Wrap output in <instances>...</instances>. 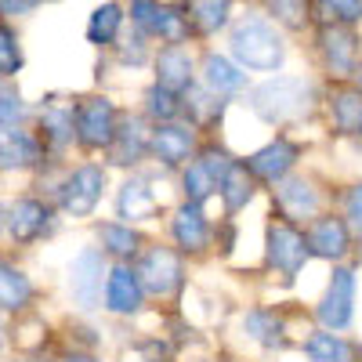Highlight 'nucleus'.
<instances>
[{
    "label": "nucleus",
    "mask_w": 362,
    "mask_h": 362,
    "mask_svg": "<svg viewBox=\"0 0 362 362\" xmlns=\"http://www.w3.org/2000/svg\"><path fill=\"white\" fill-rule=\"evenodd\" d=\"M203 80H206L210 90H218V95H232V90L243 87V73H239L228 58H221V54H206Z\"/></svg>",
    "instance_id": "21"
},
{
    "label": "nucleus",
    "mask_w": 362,
    "mask_h": 362,
    "mask_svg": "<svg viewBox=\"0 0 362 362\" xmlns=\"http://www.w3.org/2000/svg\"><path fill=\"white\" fill-rule=\"evenodd\" d=\"M0 156H4V170H11V167H29V163L40 156L37 138H29L25 131H8V134H4V145H0Z\"/></svg>",
    "instance_id": "24"
},
{
    "label": "nucleus",
    "mask_w": 362,
    "mask_h": 362,
    "mask_svg": "<svg viewBox=\"0 0 362 362\" xmlns=\"http://www.w3.org/2000/svg\"><path fill=\"white\" fill-rule=\"evenodd\" d=\"M308 250L315 257H344L348 254V225L341 218H319L312 228H308Z\"/></svg>",
    "instance_id": "13"
},
{
    "label": "nucleus",
    "mask_w": 362,
    "mask_h": 362,
    "mask_svg": "<svg viewBox=\"0 0 362 362\" xmlns=\"http://www.w3.org/2000/svg\"><path fill=\"white\" fill-rule=\"evenodd\" d=\"M315 315L326 329H344L351 322V315H355V272L351 268H334L326 297L319 300Z\"/></svg>",
    "instance_id": "4"
},
{
    "label": "nucleus",
    "mask_w": 362,
    "mask_h": 362,
    "mask_svg": "<svg viewBox=\"0 0 362 362\" xmlns=\"http://www.w3.org/2000/svg\"><path fill=\"white\" fill-rule=\"evenodd\" d=\"M18 119H22V102H18L15 90H4V95H0V124H4V134L18 131Z\"/></svg>",
    "instance_id": "35"
},
{
    "label": "nucleus",
    "mask_w": 362,
    "mask_h": 362,
    "mask_svg": "<svg viewBox=\"0 0 362 362\" xmlns=\"http://www.w3.org/2000/svg\"><path fill=\"white\" fill-rule=\"evenodd\" d=\"M102 189H105V170L102 167H80L66 177L62 185V210L73 218H87L90 210L98 206L102 199Z\"/></svg>",
    "instance_id": "6"
},
{
    "label": "nucleus",
    "mask_w": 362,
    "mask_h": 362,
    "mask_svg": "<svg viewBox=\"0 0 362 362\" xmlns=\"http://www.w3.org/2000/svg\"><path fill=\"white\" fill-rule=\"evenodd\" d=\"M156 83L174 90V95L185 90L192 83V58H189V51H181L177 44L163 47L160 58H156Z\"/></svg>",
    "instance_id": "17"
},
{
    "label": "nucleus",
    "mask_w": 362,
    "mask_h": 362,
    "mask_svg": "<svg viewBox=\"0 0 362 362\" xmlns=\"http://www.w3.org/2000/svg\"><path fill=\"white\" fill-rule=\"evenodd\" d=\"M196 145V134L181 124H163L153 131V145H148V153H153L163 167H177L181 160H189Z\"/></svg>",
    "instance_id": "10"
},
{
    "label": "nucleus",
    "mask_w": 362,
    "mask_h": 362,
    "mask_svg": "<svg viewBox=\"0 0 362 362\" xmlns=\"http://www.w3.org/2000/svg\"><path fill=\"white\" fill-rule=\"evenodd\" d=\"M322 51H326V62L337 76L355 73V33L351 29H326L322 33Z\"/></svg>",
    "instance_id": "19"
},
{
    "label": "nucleus",
    "mask_w": 362,
    "mask_h": 362,
    "mask_svg": "<svg viewBox=\"0 0 362 362\" xmlns=\"http://www.w3.org/2000/svg\"><path fill=\"white\" fill-rule=\"evenodd\" d=\"M305 355H308V362H351L355 358L351 348H348V341L337 337V334H329V329L312 334L305 341Z\"/></svg>",
    "instance_id": "20"
},
{
    "label": "nucleus",
    "mask_w": 362,
    "mask_h": 362,
    "mask_svg": "<svg viewBox=\"0 0 362 362\" xmlns=\"http://www.w3.org/2000/svg\"><path fill=\"white\" fill-rule=\"evenodd\" d=\"M119 22H124V11H119V4H102V8H95V15H90V22H87V40H90V44H112L116 33H119Z\"/></svg>",
    "instance_id": "25"
},
{
    "label": "nucleus",
    "mask_w": 362,
    "mask_h": 362,
    "mask_svg": "<svg viewBox=\"0 0 362 362\" xmlns=\"http://www.w3.org/2000/svg\"><path fill=\"white\" fill-rule=\"evenodd\" d=\"M243 329H247V334L254 337V341H261V344H279L283 341V322L276 319V315H272V312H250L247 319H243Z\"/></svg>",
    "instance_id": "29"
},
{
    "label": "nucleus",
    "mask_w": 362,
    "mask_h": 362,
    "mask_svg": "<svg viewBox=\"0 0 362 362\" xmlns=\"http://www.w3.org/2000/svg\"><path fill=\"white\" fill-rule=\"evenodd\" d=\"M334 124L344 134L362 131V98L358 95H337L334 98Z\"/></svg>",
    "instance_id": "31"
},
{
    "label": "nucleus",
    "mask_w": 362,
    "mask_h": 362,
    "mask_svg": "<svg viewBox=\"0 0 362 362\" xmlns=\"http://www.w3.org/2000/svg\"><path fill=\"white\" fill-rule=\"evenodd\" d=\"M145 109H148V116H156V119H170V116H177V95L174 90H167V87H148V95H145Z\"/></svg>",
    "instance_id": "33"
},
{
    "label": "nucleus",
    "mask_w": 362,
    "mask_h": 362,
    "mask_svg": "<svg viewBox=\"0 0 362 362\" xmlns=\"http://www.w3.org/2000/svg\"><path fill=\"white\" fill-rule=\"evenodd\" d=\"M98 239H102L105 254H112V257H134L138 243H141V235L131 225H116V221L98 225Z\"/></svg>",
    "instance_id": "23"
},
{
    "label": "nucleus",
    "mask_w": 362,
    "mask_h": 362,
    "mask_svg": "<svg viewBox=\"0 0 362 362\" xmlns=\"http://www.w3.org/2000/svg\"><path fill=\"white\" fill-rule=\"evenodd\" d=\"M18 69H22V54H18L15 33H11V29H4V33H0V73L15 76Z\"/></svg>",
    "instance_id": "34"
},
{
    "label": "nucleus",
    "mask_w": 362,
    "mask_h": 362,
    "mask_svg": "<svg viewBox=\"0 0 362 362\" xmlns=\"http://www.w3.org/2000/svg\"><path fill=\"white\" fill-rule=\"evenodd\" d=\"M276 199L286 218H312L319 210V196L305 177H283L276 189Z\"/></svg>",
    "instance_id": "16"
},
{
    "label": "nucleus",
    "mask_w": 362,
    "mask_h": 362,
    "mask_svg": "<svg viewBox=\"0 0 362 362\" xmlns=\"http://www.w3.org/2000/svg\"><path fill=\"white\" fill-rule=\"evenodd\" d=\"M170 232H174V239H177L181 250L199 254V250L206 247V239H210V228H206V218H203L199 203H185V206H181L177 214H174Z\"/></svg>",
    "instance_id": "14"
},
{
    "label": "nucleus",
    "mask_w": 362,
    "mask_h": 362,
    "mask_svg": "<svg viewBox=\"0 0 362 362\" xmlns=\"http://www.w3.org/2000/svg\"><path fill=\"white\" fill-rule=\"evenodd\" d=\"M247 163H250V170H254L257 177H264V181H283L286 170L297 163V145H290L286 138H279V141L257 148Z\"/></svg>",
    "instance_id": "12"
},
{
    "label": "nucleus",
    "mask_w": 362,
    "mask_h": 362,
    "mask_svg": "<svg viewBox=\"0 0 362 362\" xmlns=\"http://www.w3.org/2000/svg\"><path fill=\"white\" fill-rule=\"evenodd\" d=\"M308 254H312L308 239L300 235L297 228H290L283 221L268 228V264L276 272H283V276H297Z\"/></svg>",
    "instance_id": "8"
},
{
    "label": "nucleus",
    "mask_w": 362,
    "mask_h": 362,
    "mask_svg": "<svg viewBox=\"0 0 362 362\" xmlns=\"http://www.w3.org/2000/svg\"><path fill=\"white\" fill-rule=\"evenodd\" d=\"M181 185H185V196H189V203H203L214 189H221V181H218V174L210 170L203 160H196V163H189V170H185V177H181Z\"/></svg>",
    "instance_id": "28"
},
{
    "label": "nucleus",
    "mask_w": 362,
    "mask_h": 362,
    "mask_svg": "<svg viewBox=\"0 0 362 362\" xmlns=\"http://www.w3.org/2000/svg\"><path fill=\"white\" fill-rule=\"evenodd\" d=\"M102 276H105L102 250L87 247V250H80L73 257V264H69V293H73V300L83 312L98 308V300H102Z\"/></svg>",
    "instance_id": "3"
},
{
    "label": "nucleus",
    "mask_w": 362,
    "mask_h": 362,
    "mask_svg": "<svg viewBox=\"0 0 362 362\" xmlns=\"http://www.w3.org/2000/svg\"><path fill=\"white\" fill-rule=\"evenodd\" d=\"M221 199H225V210L228 214H235L239 206H247L250 203V196H254V189H250V177H247V167H232L228 174H225V181H221Z\"/></svg>",
    "instance_id": "27"
},
{
    "label": "nucleus",
    "mask_w": 362,
    "mask_h": 362,
    "mask_svg": "<svg viewBox=\"0 0 362 362\" xmlns=\"http://www.w3.org/2000/svg\"><path fill=\"white\" fill-rule=\"evenodd\" d=\"M141 276L138 268H127V264H116L109 276H105V308L116 312V315H131L141 308Z\"/></svg>",
    "instance_id": "9"
},
{
    "label": "nucleus",
    "mask_w": 362,
    "mask_h": 362,
    "mask_svg": "<svg viewBox=\"0 0 362 362\" xmlns=\"http://www.w3.org/2000/svg\"><path fill=\"white\" fill-rule=\"evenodd\" d=\"M40 127H44V134L51 138V145L54 148H62L69 138H73V109L69 105H47L44 112H40Z\"/></svg>",
    "instance_id": "26"
},
{
    "label": "nucleus",
    "mask_w": 362,
    "mask_h": 362,
    "mask_svg": "<svg viewBox=\"0 0 362 362\" xmlns=\"http://www.w3.org/2000/svg\"><path fill=\"white\" fill-rule=\"evenodd\" d=\"M29 297H33V283H29L18 268L4 264V272H0V305H4V312L25 308Z\"/></svg>",
    "instance_id": "22"
},
{
    "label": "nucleus",
    "mask_w": 362,
    "mask_h": 362,
    "mask_svg": "<svg viewBox=\"0 0 362 362\" xmlns=\"http://www.w3.org/2000/svg\"><path fill=\"white\" fill-rule=\"evenodd\" d=\"M192 22L203 33H214L228 22V0H196L192 4Z\"/></svg>",
    "instance_id": "30"
},
{
    "label": "nucleus",
    "mask_w": 362,
    "mask_h": 362,
    "mask_svg": "<svg viewBox=\"0 0 362 362\" xmlns=\"http://www.w3.org/2000/svg\"><path fill=\"white\" fill-rule=\"evenodd\" d=\"M348 218H351V225L362 232V185H355V189L348 192Z\"/></svg>",
    "instance_id": "39"
},
{
    "label": "nucleus",
    "mask_w": 362,
    "mask_h": 362,
    "mask_svg": "<svg viewBox=\"0 0 362 362\" xmlns=\"http://www.w3.org/2000/svg\"><path fill=\"white\" fill-rule=\"evenodd\" d=\"M326 4L334 8V15H341L344 22L362 18V0H326Z\"/></svg>",
    "instance_id": "38"
},
{
    "label": "nucleus",
    "mask_w": 362,
    "mask_h": 362,
    "mask_svg": "<svg viewBox=\"0 0 362 362\" xmlns=\"http://www.w3.org/2000/svg\"><path fill=\"white\" fill-rule=\"evenodd\" d=\"M116 210H119V218H127V221H148L156 214V196L141 177H127L124 185H119Z\"/></svg>",
    "instance_id": "15"
},
{
    "label": "nucleus",
    "mask_w": 362,
    "mask_h": 362,
    "mask_svg": "<svg viewBox=\"0 0 362 362\" xmlns=\"http://www.w3.org/2000/svg\"><path fill=\"white\" fill-rule=\"evenodd\" d=\"M153 33H160L167 44H181L189 37V18L181 15L177 8H160V15H156V29Z\"/></svg>",
    "instance_id": "32"
},
{
    "label": "nucleus",
    "mask_w": 362,
    "mask_h": 362,
    "mask_svg": "<svg viewBox=\"0 0 362 362\" xmlns=\"http://www.w3.org/2000/svg\"><path fill=\"white\" fill-rule=\"evenodd\" d=\"M232 54L247 69H279L283 62V40L264 18H243L232 29Z\"/></svg>",
    "instance_id": "2"
},
{
    "label": "nucleus",
    "mask_w": 362,
    "mask_h": 362,
    "mask_svg": "<svg viewBox=\"0 0 362 362\" xmlns=\"http://www.w3.org/2000/svg\"><path fill=\"white\" fill-rule=\"evenodd\" d=\"M119 58H124V62H141V58H145L141 40H134V47H124V54H119Z\"/></svg>",
    "instance_id": "41"
},
{
    "label": "nucleus",
    "mask_w": 362,
    "mask_h": 362,
    "mask_svg": "<svg viewBox=\"0 0 362 362\" xmlns=\"http://www.w3.org/2000/svg\"><path fill=\"white\" fill-rule=\"evenodd\" d=\"M131 15H134V22H138L141 29H148V33H153V29H156V15H160V4H153V0H134Z\"/></svg>",
    "instance_id": "37"
},
{
    "label": "nucleus",
    "mask_w": 362,
    "mask_h": 362,
    "mask_svg": "<svg viewBox=\"0 0 362 362\" xmlns=\"http://www.w3.org/2000/svg\"><path fill=\"white\" fill-rule=\"evenodd\" d=\"M138 276H141V286L156 297H170L177 286H181V261L174 250L167 247H153L145 250L141 264H138Z\"/></svg>",
    "instance_id": "7"
},
{
    "label": "nucleus",
    "mask_w": 362,
    "mask_h": 362,
    "mask_svg": "<svg viewBox=\"0 0 362 362\" xmlns=\"http://www.w3.org/2000/svg\"><path fill=\"white\" fill-rule=\"evenodd\" d=\"M0 8H4V15H25L33 8V0H0Z\"/></svg>",
    "instance_id": "40"
},
{
    "label": "nucleus",
    "mask_w": 362,
    "mask_h": 362,
    "mask_svg": "<svg viewBox=\"0 0 362 362\" xmlns=\"http://www.w3.org/2000/svg\"><path fill=\"white\" fill-rule=\"evenodd\" d=\"M148 145H153V134L145 131L141 119H127L124 127L116 131V141H112V163H138Z\"/></svg>",
    "instance_id": "18"
},
{
    "label": "nucleus",
    "mask_w": 362,
    "mask_h": 362,
    "mask_svg": "<svg viewBox=\"0 0 362 362\" xmlns=\"http://www.w3.org/2000/svg\"><path fill=\"white\" fill-rule=\"evenodd\" d=\"M250 105L261 119L268 124H283V119H293L300 112H308L312 105V83L305 76H276L264 80L261 87H254Z\"/></svg>",
    "instance_id": "1"
},
{
    "label": "nucleus",
    "mask_w": 362,
    "mask_h": 362,
    "mask_svg": "<svg viewBox=\"0 0 362 362\" xmlns=\"http://www.w3.org/2000/svg\"><path fill=\"white\" fill-rule=\"evenodd\" d=\"M116 109L109 98H87L76 109V138L87 148H109L116 141Z\"/></svg>",
    "instance_id": "5"
},
{
    "label": "nucleus",
    "mask_w": 362,
    "mask_h": 362,
    "mask_svg": "<svg viewBox=\"0 0 362 362\" xmlns=\"http://www.w3.org/2000/svg\"><path fill=\"white\" fill-rule=\"evenodd\" d=\"M268 8L286 25H300V22H305V4H300V0H268Z\"/></svg>",
    "instance_id": "36"
},
{
    "label": "nucleus",
    "mask_w": 362,
    "mask_h": 362,
    "mask_svg": "<svg viewBox=\"0 0 362 362\" xmlns=\"http://www.w3.org/2000/svg\"><path fill=\"white\" fill-rule=\"evenodd\" d=\"M47 206L37 199H18L15 206H8V235L15 243H33V239L47 228Z\"/></svg>",
    "instance_id": "11"
},
{
    "label": "nucleus",
    "mask_w": 362,
    "mask_h": 362,
    "mask_svg": "<svg viewBox=\"0 0 362 362\" xmlns=\"http://www.w3.org/2000/svg\"><path fill=\"white\" fill-rule=\"evenodd\" d=\"M62 362H98V358H90V355H69V358H62Z\"/></svg>",
    "instance_id": "42"
},
{
    "label": "nucleus",
    "mask_w": 362,
    "mask_h": 362,
    "mask_svg": "<svg viewBox=\"0 0 362 362\" xmlns=\"http://www.w3.org/2000/svg\"><path fill=\"white\" fill-rule=\"evenodd\" d=\"M355 80H358V87H362V66H358V69H355Z\"/></svg>",
    "instance_id": "43"
}]
</instances>
